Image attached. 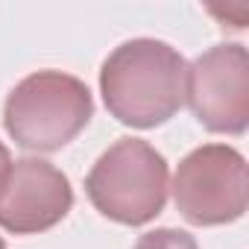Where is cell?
Segmentation results:
<instances>
[{"instance_id":"4","label":"cell","mask_w":249,"mask_h":249,"mask_svg":"<svg viewBox=\"0 0 249 249\" xmlns=\"http://www.w3.org/2000/svg\"><path fill=\"white\" fill-rule=\"evenodd\" d=\"M173 202L191 226H226L249 205L246 159L229 144H202L173 176Z\"/></svg>"},{"instance_id":"7","label":"cell","mask_w":249,"mask_h":249,"mask_svg":"<svg viewBox=\"0 0 249 249\" xmlns=\"http://www.w3.org/2000/svg\"><path fill=\"white\" fill-rule=\"evenodd\" d=\"M132 249H199L194 234L182 231V229H156L138 237V243Z\"/></svg>"},{"instance_id":"2","label":"cell","mask_w":249,"mask_h":249,"mask_svg":"<svg viewBox=\"0 0 249 249\" xmlns=\"http://www.w3.org/2000/svg\"><path fill=\"white\" fill-rule=\"evenodd\" d=\"M94 117L88 85L62 71H38L21 79L3 106V126L21 150L56 153Z\"/></svg>"},{"instance_id":"6","label":"cell","mask_w":249,"mask_h":249,"mask_svg":"<svg viewBox=\"0 0 249 249\" xmlns=\"http://www.w3.org/2000/svg\"><path fill=\"white\" fill-rule=\"evenodd\" d=\"M73 208L68 176L44 159L12 161L9 179L0 191V226L12 234H38L53 229Z\"/></svg>"},{"instance_id":"1","label":"cell","mask_w":249,"mask_h":249,"mask_svg":"<svg viewBox=\"0 0 249 249\" xmlns=\"http://www.w3.org/2000/svg\"><path fill=\"white\" fill-rule=\"evenodd\" d=\"M188 62L156 38H132L108 53L100 68V94L123 126L153 129L185 106Z\"/></svg>"},{"instance_id":"5","label":"cell","mask_w":249,"mask_h":249,"mask_svg":"<svg viewBox=\"0 0 249 249\" xmlns=\"http://www.w3.org/2000/svg\"><path fill=\"white\" fill-rule=\"evenodd\" d=\"M185 100L208 132L243 135L249 126V56L243 44H217L188 65Z\"/></svg>"},{"instance_id":"8","label":"cell","mask_w":249,"mask_h":249,"mask_svg":"<svg viewBox=\"0 0 249 249\" xmlns=\"http://www.w3.org/2000/svg\"><path fill=\"white\" fill-rule=\"evenodd\" d=\"M9 170H12V156H9L6 144L0 141V191H3V185H6V179H9Z\"/></svg>"},{"instance_id":"9","label":"cell","mask_w":249,"mask_h":249,"mask_svg":"<svg viewBox=\"0 0 249 249\" xmlns=\"http://www.w3.org/2000/svg\"><path fill=\"white\" fill-rule=\"evenodd\" d=\"M0 249H6V243H3V237H0Z\"/></svg>"},{"instance_id":"3","label":"cell","mask_w":249,"mask_h":249,"mask_svg":"<svg viewBox=\"0 0 249 249\" xmlns=\"http://www.w3.org/2000/svg\"><path fill=\"white\" fill-rule=\"evenodd\" d=\"M167 191V159L141 138H120L111 144L85 176L91 205L123 226H144L156 220L164 211Z\"/></svg>"}]
</instances>
